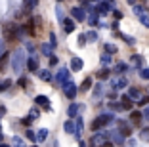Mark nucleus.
<instances>
[{
	"label": "nucleus",
	"mask_w": 149,
	"mask_h": 147,
	"mask_svg": "<svg viewBox=\"0 0 149 147\" xmlns=\"http://www.w3.org/2000/svg\"><path fill=\"white\" fill-rule=\"evenodd\" d=\"M149 103V98H141L140 100V105H147Z\"/></svg>",
	"instance_id": "nucleus-48"
},
{
	"label": "nucleus",
	"mask_w": 149,
	"mask_h": 147,
	"mask_svg": "<svg viewBox=\"0 0 149 147\" xmlns=\"http://www.w3.org/2000/svg\"><path fill=\"white\" fill-rule=\"evenodd\" d=\"M38 77L42 78V80H46V82H50V80H52V73H50L48 69H42V71H38Z\"/></svg>",
	"instance_id": "nucleus-22"
},
{
	"label": "nucleus",
	"mask_w": 149,
	"mask_h": 147,
	"mask_svg": "<svg viewBox=\"0 0 149 147\" xmlns=\"http://www.w3.org/2000/svg\"><path fill=\"white\" fill-rule=\"evenodd\" d=\"M4 54V40H0V56Z\"/></svg>",
	"instance_id": "nucleus-49"
},
{
	"label": "nucleus",
	"mask_w": 149,
	"mask_h": 147,
	"mask_svg": "<svg viewBox=\"0 0 149 147\" xmlns=\"http://www.w3.org/2000/svg\"><path fill=\"white\" fill-rule=\"evenodd\" d=\"M82 67H84V63H82V59H80L79 56L71 57V71H80Z\"/></svg>",
	"instance_id": "nucleus-11"
},
{
	"label": "nucleus",
	"mask_w": 149,
	"mask_h": 147,
	"mask_svg": "<svg viewBox=\"0 0 149 147\" xmlns=\"http://www.w3.org/2000/svg\"><path fill=\"white\" fill-rule=\"evenodd\" d=\"M27 65V56H25V50H21V48H17L15 52L12 54V69L15 75H19L23 69H25Z\"/></svg>",
	"instance_id": "nucleus-1"
},
{
	"label": "nucleus",
	"mask_w": 149,
	"mask_h": 147,
	"mask_svg": "<svg viewBox=\"0 0 149 147\" xmlns=\"http://www.w3.org/2000/svg\"><path fill=\"white\" fill-rule=\"evenodd\" d=\"M94 86V80H92V77H86L82 80V84H80V90L79 92H90V88Z\"/></svg>",
	"instance_id": "nucleus-13"
},
{
	"label": "nucleus",
	"mask_w": 149,
	"mask_h": 147,
	"mask_svg": "<svg viewBox=\"0 0 149 147\" xmlns=\"http://www.w3.org/2000/svg\"><path fill=\"white\" fill-rule=\"evenodd\" d=\"M115 35H117V36H120V38H123L124 42H128V44H130V46H132V44H136V40L132 38V36H126V35H120V33H115Z\"/></svg>",
	"instance_id": "nucleus-32"
},
{
	"label": "nucleus",
	"mask_w": 149,
	"mask_h": 147,
	"mask_svg": "<svg viewBox=\"0 0 149 147\" xmlns=\"http://www.w3.org/2000/svg\"><path fill=\"white\" fill-rule=\"evenodd\" d=\"M10 57H12V56H10L8 52H4L2 56H0V71L6 69V65H8V59H10Z\"/></svg>",
	"instance_id": "nucleus-21"
},
{
	"label": "nucleus",
	"mask_w": 149,
	"mask_h": 147,
	"mask_svg": "<svg viewBox=\"0 0 149 147\" xmlns=\"http://www.w3.org/2000/svg\"><path fill=\"white\" fill-rule=\"evenodd\" d=\"M140 138H141V141H147L149 143V128H141Z\"/></svg>",
	"instance_id": "nucleus-30"
},
{
	"label": "nucleus",
	"mask_w": 149,
	"mask_h": 147,
	"mask_svg": "<svg viewBox=\"0 0 149 147\" xmlns=\"http://www.w3.org/2000/svg\"><path fill=\"white\" fill-rule=\"evenodd\" d=\"M138 17H140V21H141V25H145V27H149V13L147 12H141L140 15H138Z\"/></svg>",
	"instance_id": "nucleus-27"
},
{
	"label": "nucleus",
	"mask_w": 149,
	"mask_h": 147,
	"mask_svg": "<svg viewBox=\"0 0 149 147\" xmlns=\"http://www.w3.org/2000/svg\"><path fill=\"white\" fill-rule=\"evenodd\" d=\"M94 8H96L97 15H105V13L113 8V2H97V4H94Z\"/></svg>",
	"instance_id": "nucleus-5"
},
{
	"label": "nucleus",
	"mask_w": 149,
	"mask_h": 147,
	"mask_svg": "<svg viewBox=\"0 0 149 147\" xmlns=\"http://www.w3.org/2000/svg\"><path fill=\"white\" fill-rule=\"evenodd\" d=\"M12 143H13V147H27L25 143H23V139L19 138V136H13V141H12Z\"/></svg>",
	"instance_id": "nucleus-33"
},
{
	"label": "nucleus",
	"mask_w": 149,
	"mask_h": 147,
	"mask_svg": "<svg viewBox=\"0 0 149 147\" xmlns=\"http://www.w3.org/2000/svg\"><path fill=\"white\" fill-rule=\"evenodd\" d=\"M80 147H86V143H84V141H80Z\"/></svg>",
	"instance_id": "nucleus-55"
},
{
	"label": "nucleus",
	"mask_w": 149,
	"mask_h": 147,
	"mask_svg": "<svg viewBox=\"0 0 149 147\" xmlns=\"http://www.w3.org/2000/svg\"><path fill=\"white\" fill-rule=\"evenodd\" d=\"M82 132H84V122L80 117H77L74 118V136H77V139L82 138Z\"/></svg>",
	"instance_id": "nucleus-8"
},
{
	"label": "nucleus",
	"mask_w": 149,
	"mask_h": 147,
	"mask_svg": "<svg viewBox=\"0 0 149 147\" xmlns=\"http://www.w3.org/2000/svg\"><path fill=\"white\" fill-rule=\"evenodd\" d=\"M35 147H36V145H35Z\"/></svg>",
	"instance_id": "nucleus-57"
},
{
	"label": "nucleus",
	"mask_w": 149,
	"mask_h": 147,
	"mask_svg": "<svg viewBox=\"0 0 149 147\" xmlns=\"http://www.w3.org/2000/svg\"><path fill=\"white\" fill-rule=\"evenodd\" d=\"M113 13H115V17H117V19H120V17H123V13L118 12V10H117V12H113Z\"/></svg>",
	"instance_id": "nucleus-51"
},
{
	"label": "nucleus",
	"mask_w": 149,
	"mask_h": 147,
	"mask_svg": "<svg viewBox=\"0 0 149 147\" xmlns=\"http://www.w3.org/2000/svg\"><path fill=\"white\" fill-rule=\"evenodd\" d=\"M101 65H111V61H113V57H111L109 56V54H105V52H103V54H101Z\"/></svg>",
	"instance_id": "nucleus-28"
},
{
	"label": "nucleus",
	"mask_w": 149,
	"mask_h": 147,
	"mask_svg": "<svg viewBox=\"0 0 149 147\" xmlns=\"http://www.w3.org/2000/svg\"><path fill=\"white\" fill-rule=\"evenodd\" d=\"M71 15H73V21H86V12L82 8H73Z\"/></svg>",
	"instance_id": "nucleus-9"
},
{
	"label": "nucleus",
	"mask_w": 149,
	"mask_h": 147,
	"mask_svg": "<svg viewBox=\"0 0 149 147\" xmlns=\"http://www.w3.org/2000/svg\"><path fill=\"white\" fill-rule=\"evenodd\" d=\"M25 136H27V139H29V141H36V134L33 132V130H27Z\"/></svg>",
	"instance_id": "nucleus-35"
},
{
	"label": "nucleus",
	"mask_w": 149,
	"mask_h": 147,
	"mask_svg": "<svg viewBox=\"0 0 149 147\" xmlns=\"http://www.w3.org/2000/svg\"><path fill=\"white\" fill-rule=\"evenodd\" d=\"M86 38L92 40V42H96V40H97V33H96V31H88V33H86Z\"/></svg>",
	"instance_id": "nucleus-34"
},
{
	"label": "nucleus",
	"mask_w": 149,
	"mask_h": 147,
	"mask_svg": "<svg viewBox=\"0 0 149 147\" xmlns=\"http://www.w3.org/2000/svg\"><path fill=\"white\" fill-rule=\"evenodd\" d=\"M50 44H52V48H56V46H57V42H56V35H50Z\"/></svg>",
	"instance_id": "nucleus-42"
},
{
	"label": "nucleus",
	"mask_w": 149,
	"mask_h": 147,
	"mask_svg": "<svg viewBox=\"0 0 149 147\" xmlns=\"http://www.w3.org/2000/svg\"><path fill=\"white\" fill-rule=\"evenodd\" d=\"M50 65H57V57H56V56L50 57Z\"/></svg>",
	"instance_id": "nucleus-47"
},
{
	"label": "nucleus",
	"mask_w": 149,
	"mask_h": 147,
	"mask_svg": "<svg viewBox=\"0 0 149 147\" xmlns=\"http://www.w3.org/2000/svg\"><path fill=\"white\" fill-rule=\"evenodd\" d=\"M61 25H63V31H65V33H73V31H74V21H73V19H69V17L63 19Z\"/></svg>",
	"instance_id": "nucleus-15"
},
{
	"label": "nucleus",
	"mask_w": 149,
	"mask_h": 147,
	"mask_svg": "<svg viewBox=\"0 0 149 147\" xmlns=\"http://www.w3.org/2000/svg\"><path fill=\"white\" fill-rule=\"evenodd\" d=\"M2 82H4V88H6V90H8V88H12V80H10V78L2 80Z\"/></svg>",
	"instance_id": "nucleus-44"
},
{
	"label": "nucleus",
	"mask_w": 149,
	"mask_h": 147,
	"mask_svg": "<svg viewBox=\"0 0 149 147\" xmlns=\"http://www.w3.org/2000/svg\"><path fill=\"white\" fill-rule=\"evenodd\" d=\"M6 88H4V82H0V92H4Z\"/></svg>",
	"instance_id": "nucleus-53"
},
{
	"label": "nucleus",
	"mask_w": 149,
	"mask_h": 147,
	"mask_svg": "<svg viewBox=\"0 0 149 147\" xmlns=\"http://www.w3.org/2000/svg\"><path fill=\"white\" fill-rule=\"evenodd\" d=\"M128 86V80L124 77H118L117 80H113V88L115 90H118V88H126Z\"/></svg>",
	"instance_id": "nucleus-19"
},
{
	"label": "nucleus",
	"mask_w": 149,
	"mask_h": 147,
	"mask_svg": "<svg viewBox=\"0 0 149 147\" xmlns=\"http://www.w3.org/2000/svg\"><path fill=\"white\" fill-rule=\"evenodd\" d=\"M86 35H79V46H86Z\"/></svg>",
	"instance_id": "nucleus-39"
},
{
	"label": "nucleus",
	"mask_w": 149,
	"mask_h": 147,
	"mask_svg": "<svg viewBox=\"0 0 149 147\" xmlns=\"http://www.w3.org/2000/svg\"><path fill=\"white\" fill-rule=\"evenodd\" d=\"M25 31H27V33H29V35H36V31H35V21H33V19H29V23H27V25H25Z\"/></svg>",
	"instance_id": "nucleus-26"
},
{
	"label": "nucleus",
	"mask_w": 149,
	"mask_h": 147,
	"mask_svg": "<svg viewBox=\"0 0 149 147\" xmlns=\"http://www.w3.org/2000/svg\"><path fill=\"white\" fill-rule=\"evenodd\" d=\"M27 52H29V54H35V46H33V44H27Z\"/></svg>",
	"instance_id": "nucleus-45"
},
{
	"label": "nucleus",
	"mask_w": 149,
	"mask_h": 147,
	"mask_svg": "<svg viewBox=\"0 0 149 147\" xmlns=\"http://www.w3.org/2000/svg\"><path fill=\"white\" fill-rule=\"evenodd\" d=\"M105 54H109V56L117 54V46H115V44H111V42H107L105 44Z\"/></svg>",
	"instance_id": "nucleus-29"
},
{
	"label": "nucleus",
	"mask_w": 149,
	"mask_h": 147,
	"mask_svg": "<svg viewBox=\"0 0 149 147\" xmlns=\"http://www.w3.org/2000/svg\"><path fill=\"white\" fill-rule=\"evenodd\" d=\"M27 69L29 71H33V73H35V71H38V59H36V57H29V59H27V65H25Z\"/></svg>",
	"instance_id": "nucleus-14"
},
{
	"label": "nucleus",
	"mask_w": 149,
	"mask_h": 147,
	"mask_svg": "<svg viewBox=\"0 0 149 147\" xmlns=\"http://www.w3.org/2000/svg\"><path fill=\"white\" fill-rule=\"evenodd\" d=\"M38 115H40V113H38V109H36V107H33L31 113H29V117H31L33 121H35V118H38Z\"/></svg>",
	"instance_id": "nucleus-38"
},
{
	"label": "nucleus",
	"mask_w": 149,
	"mask_h": 147,
	"mask_svg": "<svg viewBox=\"0 0 149 147\" xmlns=\"http://www.w3.org/2000/svg\"><path fill=\"white\" fill-rule=\"evenodd\" d=\"M130 59H132V61H134V63H136V65H138V67H140V65H141V56H132V57H130Z\"/></svg>",
	"instance_id": "nucleus-41"
},
{
	"label": "nucleus",
	"mask_w": 149,
	"mask_h": 147,
	"mask_svg": "<svg viewBox=\"0 0 149 147\" xmlns=\"http://www.w3.org/2000/svg\"><path fill=\"white\" fill-rule=\"evenodd\" d=\"M97 78H100V80H107V78H109V69H101L100 73H97Z\"/></svg>",
	"instance_id": "nucleus-31"
},
{
	"label": "nucleus",
	"mask_w": 149,
	"mask_h": 147,
	"mask_svg": "<svg viewBox=\"0 0 149 147\" xmlns=\"http://www.w3.org/2000/svg\"><path fill=\"white\" fill-rule=\"evenodd\" d=\"M120 107L126 109V111H130V109H132V100L128 98V95H120Z\"/></svg>",
	"instance_id": "nucleus-20"
},
{
	"label": "nucleus",
	"mask_w": 149,
	"mask_h": 147,
	"mask_svg": "<svg viewBox=\"0 0 149 147\" xmlns=\"http://www.w3.org/2000/svg\"><path fill=\"white\" fill-rule=\"evenodd\" d=\"M130 121H132V124L140 126L141 121H143V113H140V111H132V113H130Z\"/></svg>",
	"instance_id": "nucleus-12"
},
{
	"label": "nucleus",
	"mask_w": 149,
	"mask_h": 147,
	"mask_svg": "<svg viewBox=\"0 0 149 147\" xmlns=\"http://www.w3.org/2000/svg\"><path fill=\"white\" fill-rule=\"evenodd\" d=\"M94 95H96V98H100V95H101V86H96V92H94Z\"/></svg>",
	"instance_id": "nucleus-46"
},
{
	"label": "nucleus",
	"mask_w": 149,
	"mask_h": 147,
	"mask_svg": "<svg viewBox=\"0 0 149 147\" xmlns=\"http://www.w3.org/2000/svg\"><path fill=\"white\" fill-rule=\"evenodd\" d=\"M46 138H48V130H46V128H42V130L36 132V141H44Z\"/></svg>",
	"instance_id": "nucleus-25"
},
{
	"label": "nucleus",
	"mask_w": 149,
	"mask_h": 147,
	"mask_svg": "<svg viewBox=\"0 0 149 147\" xmlns=\"http://www.w3.org/2000/svg\"><path fill=\"white\" fill-rule=\"evenodd\" d=\"M111 121H113V115H111V113H107V115H100V117H97L96 121H94L92 124H90V128H92L94 132H96V130L103 128V126H105V124H109Z\"/></svg>",
	"instance_id": "nucleus-2"
},
{
	"label": "nucleus",
	"mask_w": 149,
	"mask_h": 147,
	"mask_svg": "<svg viewBox=\"0 0 149 147\" xmlns=\"http://www.w3.org/2000/svg\"><path fill=\"white\" fill-rule=\"evenodd\" d=\"M69 78H71V71L67 69V67H61V69H59V71L56 73V80H57L59 84H61V86L69 82Z\"/></svg>",
	"instance_id": "nucleus-3"
},
{
	"label": "nucleus",
	"mask_w": 149,
	"mask_h": 147,
	"mask_svg": "<svg viewBox=\"0 0 149 147\" xmlns=\"http://www.w3.org/2000/svg\"><path fill=\"white\" fill-rule=\"evenodd\" d=\"M79 111H80V105H79V103H71V105H69V109H67V115H69L71 118H77Z\"/></svg>",
	"instance_id": "nucleus-16"
},
{
	"label": "nucleus",
	"mask_w": 149,
	"mask_h": 147,
	"mask_svg": "<svg viewBox=\"0 0 149 147\" xmlns=\"http://www.w3.org/2000/svg\"><path fill=\"white\" fill-rule=\"evenodd\" d=\"M143 118H147V121H149V107L143 111Z\"/></svg>",
	"instance_id": "nucleus-50"
},
{
	"label": "nucleus",
	"mask_w": 149,
	"mask_h": 147,
	"mask_svg": "<svg viewBox=\"0 0 149 147\" xmlns=\"http://www.w3.org/2000/svg\"><path fill=\"white\" fill-rule=\"evenodd\" d=\"M97 17H100V15H97V12H96V8L94 10H90V17H86V21L90 23V25H100V21H97Z\"/></svg>",
	"instance_id": "nucleus-18"
},
{
	"label": "nucleus",
	"mask_w": 149,
	"mask_h": 147,
	"mask_svg": "<svg viewBox=\"0 0 149 147\" xmlns=\"http://www.w3.org/2000/svg\"><path fill=\"white\" fill-rule=\"evenodd\" d=\"M2 139H4V134H2V132H0V143H2Z\"/></svg>",
	"instance_id": "nucleus-54"
},
{
	"label": "nucleus",
	"mask_w": 149,
	"mask_h": 147,
	"mask_svg": "<svg viewBox=\"0 0 149 147\" xmlns=\"http://www.w3.org/2000/svg\"><path fill=\"white\" fill-rule=\"evenodd\" d=\"M77 92H79V88H77V84L74 82H67V84H63V94L67 95V98H69V100H73L74 95H77Z\"/></svg>",
	"instance_id": "nucleus-4"
},
{
	"label": "nucleus",
	"mask_w": 149,
	"mask_h": 147,
	"mask_svg": "<svg viewBox=\"0 0 149 147\" xmlns=\"http://www.w3.org/2000/svg\"><path fill=\"white\" fill-rule=\"evenodd\" d=\"M126 95L130 98V100H138V101H140L141 100V90L138 86H132V88H128V94Z\"/></svg>",
	"instance_id": "nucleus-10"
},
{
	"label": "nucleus",
	"mask_w": 149,
	"mask_h": 147,
	"mask_svg": "<svg viewBox=\"0 0 149 147\" xmlns=\"http://www.w3.org/2000/svg\"><path fill=\"white\" fill-rule=\"evenodd\" d=\"M63 130H65L67 134H74V121H67L63 124Z\"/></svg>",
	"instance_id": "nucleus-23"
},
{
	"label": "nucleus",
	"mask_w": 149,
	"mask_h": 147,
	"mask_svg": "<svg viewBox=\"0 0 149 147\" xmlns=\"http://www.w3.org/2000/svg\"><path fill=\"white\" fill-rule=\"evenodd\" d=\"M118 132H120V136H123V138H128V136L132 134V128L128 124H124V122H120V124H118Z\"/></svg>",
	"instance_id": "nucleus-17"
},
{
	"label": "nucleus",
	"mask_w": 149,
	"mask_h": 147,
	"mask_svg": "<svg viewBox=\"0 0 149 147\" xmlns=\"http://www.w3.org/2000/svg\"><path fill=\"white\" fill-rule=\"evenodd\" d=\"M35 103L38 105V107H44L46 111H52V103H50V98H46V95H36V98H35Z\"/></svg>",
	"instance_id": "nucleus-6"
},
{
	"label": "nucleus",
	"mask_w": 149,
	"mask_h": 147,
	"mask_svg": "<svg viewBox=\"0 0 149 147\" xmlns=\"http://www.w3.org/2000/svg\"><path fill=\"white\" fill-rule=\"evenodd\" d=\"M31 122H33V118L29 117V115H27V117H25V118L21 121V124H23V126H31Z\"/></svg>",
	"instance_id": "nucleus-40"
},
{
	"label": "nucleus",
	"mask_w": 149,
	"mask_h": 147,
	"mask_svg": "<svg viewBox=\"0 0 149 147\" xmlns=\"http://www.w3.org/2000/svg\"><path fill=\"white\" fill-rule=\"evenodd\" d=\"M17 86H21V88H27V86H29V80H27L25 77H21V78L17 80Z\"/></svg>",
	"instance_id": "nucleus-37"
},
{
	"label": "nucleus",
	"mask_w": 149,
	"mask_h": 147,
	"mask_svg": "<svg viewBox=\"0 0 149 147\" xmlns=\"http://www.w3.org/2000/svg\"><path fill=\"white\" fill-rule=\"evenodd\" d=\"M52 50H54L52 44H42V46H40V52H42L44 56H50V57H52Z\"/></svg>",
	"instance_id": "nucleus-24"
},
{
	"label": "nucleus",
	"mask_w": 149,
	"mask_h": 147,
	"mask_svg": "<svg viewBox=\"0 0 149 147\" xmlns=\"http://www.w3.org/2000/svg\"><path fill=\"white\" fill-rule=\"evenodd\" d=\"M140 77L143 78V80H149V69H147V67H143V69L140 71Z\"/></svg>",
	"instance_id": "nucleus-36"
},
{
	"label": "nucleus",
	"mask_w": 149,
	"mask_h": 147,
	"mask_svg": "<svg viewBox=\"0 0 149 147\" xmlns=\"http://www.w3.org/2000/svg\"><path fill=\"white\" fill-rule=\"evenodd\" d=\"M101 147H113V143H111V141H105V143H103Z\"/></svg>",
	"instance_id": "nucleus-52"
},
{
	"label": "nucleus",
	"mask_w": 149,
	"mask_h": 147,
	"mask_svg": "<svg viewBox=\"0 0 149 147\" xmlns=\"http://www.w3.org/2000/svg\"><path fill=\"white\" fill-rule=\"evenodd\" d=\"M117 71H118V73H123V71H126V65H124V63H118V65H117Z\"/></svg>",
	"instance_id": "nucleus-43"
},
{
	"label": "nucleus",
	"mask_w": 149,
	"mask_h": 147,
	"mask_svg": "<svg viewBox=\"0 0 149 147\" xmlns=\"http://www.w3.org/2000/svg\"><path fill=\"white\" fill-rule=\"evenodd\" d=\"M4 36H6V40H15L17 38V27L15 25H6Z\"/></svg>",
	"instance_id": "nucleus-7"
},
{
	"label": "nucleus",
	"mask_w": 149,
	"mask_h": 147,
	"mask_svg": "<svg viewBox=\"0 0 149 147\" xmlns=\"http://www.w3.org/2000/svg\"><path fill=\"white\" fill-rule=\"evenodd\" d=\"M0 147H10V145H6V143H0Z\"/></svg>",
	"instance_id": "nucleus-56"
}]
</instances>
